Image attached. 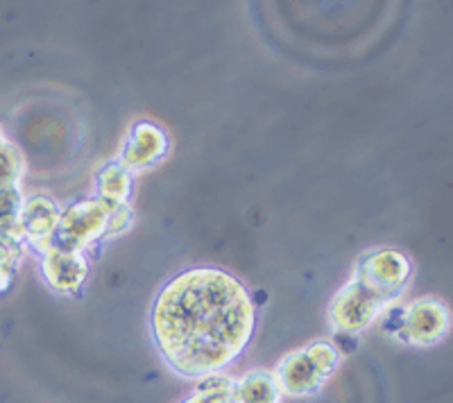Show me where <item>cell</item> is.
I'll list each match as a JSON object with an SVG mask.
<instances>
[{
    "mask_svg": "<svg viewBox=\"0 0 453 403\" xmlns=\"http://www.w3.org/2000/svg\"><path fill=\"white\" fill-rule=\"evenodd\" d=\"M257 331L250 290L220 268H188L165 281L150 308V333L177 376L200 381L241 356Z\"/></svg>",
    "mask_w": 453,
    "mask_h": 403,
    "instance_id": "obj_1",
    "label": "cell"
},
{
    "mask_svg": "<svg viewBox=\"0 0 453 403\" xmlns=\"http://www.w3.org/2000/svg\"><path fill=\"white\" fill-rule=\"evenodd\" d=\"M342 352L331 340H315L309 346L290 352L279 361L274 378L281 394L302 399L313 397L322 390L326 378L338 369Z\"/></svg>",
    "mask_w": 453,
    "mask_h": 403,
    "instance_id": "obj_2",
    "label": "cell"
},
{
    "mask_svg": "<svg viewBox=\"0 0 453 403\" xmlns=\"http://www.w3.org/2000/svg\"><path fill=\"white\" fill-rule=\"evenodd\" d=\"M386 316V313H381ZM451 326V313L447 301L440 297H418L399 310V317L386 320V329L403 345L435 346L442 342Z\"/></svg>",
    "mask_w": 453,
    "mask_h": 403,
    "instance_id": "obj_3",
    "label": "cell"
},
{
    "mask_svg": "<svg viewBox=\"0 0 453 403\" xmlns=\"http://www.w3.org/2000/svg\"><path fill=\"white\" fill-rule=\"evenodd\" d=\"M119 204H107L98 197L73 202L59 216L52 247L68 252H87L91 245L107 240L111 213Z\"/></svg>",
    "mask_w": 453,
    "mask_h": 403,
    "instance_id": "obj_4",
    "label": "cell"
},
{
    "mask_svg": "<svg viewBox=\"0 0 453 403\" xmlns=\"http://www.w3.org/2000/svg\"><path fill=\"white\" fill-rule=\"evenodd\" d=\"M388 306H392L388 297L351 277L349 284L335 293L326 308L331 331L338 336H358L374 324L376 317H381Z\"/></svg>",
    "mask_w": 453,
    "mask_h": 403,
    "instance_id": "obj_5",
    "label": "cell"
},
{
    "mask_svg": "<svg viewBox=\"0 0 453 403\" xmlns=\"http://www.w3.org/2000/svg\"><path fill=\"white\" fill-rule=\"evenodd\" d=\"M354 279L363 281L372 290L395 304L403 297L412 279V261L402 249L372 247L358 256L354 265Z\"/></svg>",
    "mask_w": 453,
    "mask_h": 403,
    "instance_id": "obj_6",
    "label": "cell"
},
{
    "mask_svg": "<svg viewBox=\"0 0 453 403\" xmlns=\"http://www.w3.org/2000/svg\"><path fill=\"white\" fill-rule=\"evenodd\" d=\"M170 139L161 125L152 120H136L127 132L123 148H120L119 161L120 166L129 172H143L150 168L159 166L168 156Z\"/></svg>",
    "mask_w": 453,
    "mask_h": 403,
    "instance_id": "obj_7",
    "label": "cell"
},
{
    "mask_svg": "<svg viewBox=\"0 0 453 403\" xmlns=\"http://www.w3.org/2000/svg\"><path fill=\"white\" fill-rule=\"evenodd\" d=\"M42 277L52 293L62 297L80 295L88 279V259L84 252L50 247L42 254Z\"/></svg>",
    "mask_w": 453,
    "mask_h": 403,
    "instance_id": "obj_8",
    "label": "cell"
},
{
    "mask_svg": "<svg viewBox=\"0 0 453 403\" xmlns=\"http://www.w3.org/2000/svg\"><path fill=\"white\" fill-rule=\"evenodd\" d=\"M59 216H62V209L52 197H23L21 216H19V233L23 243H30L39 254L48 252L55 240Z\"/></svg>",
    "mask_w": 453,
    "mask_h": 403,
    "instance_id": "obj_9",
    "label": "cell"
},
{
    "mask_svg": "<svg viewBox=\"0 0 453 403\" xmlns=\"http://www.w3.org/2000/svg\"><path fill=\"white\" fill-rule=\"evenodd\" d=\"M281 390L268 369H252L234 381V403H279Z\"/></svg>",
    "mask_w": 453,
    "mask_h": 403,
    "instance_id": "obj_10",
    "label": "cell"
},
{
    "mask_svg": "<svg viewBox=\"0 0 453 403\" xmlns=\"http://www.w3.org/2000/svg\"><path fill=\"white\" fill-rule=\"evenodd\" d=\"M132 186H134V177L119 161H109L96 172V193H98L96 197L107 204H129Z\"/></svg>",
    "mask_w": 453,
    "mask_h": 403,
    "instance_id": "obj_11",
    "label": "cell"
},
{
    "mask_svg": "<svg viewBox=\"0 0 453 403\" xmlns=\"http://www.w3.org/2000/svg\"><path fill=\"white\" fill-rule=\"evenodd\" d=\"M27 163L21 148L14 141L7 139L5 130L0 127V188L21 186V179L26 177Z\"/></svg>",
    "mask_w": 453,
    "mask_h": 403,
    "instance_id": "obj_12",
    "label": "cell"
},
{
    "mask_svg": "<svg viewBox=\"0 0 453 403\" xmlns=\"http://www.w3.org/2000/svg\"><path fill=\"white\" fill-rule=\"evenodd\" d=\"M180 403H234V378L225 372L200 378L196 390Z\"/></svg>",
    "mask_w": 453,
    "mask_h": 403,
    "instance_id": "obj_13",
    "label": "cell"
},
{
    "mask_svg": "<svg viewBox=\"0 0 453 403\" xmlns=\"http://www.w3.org/2000/svg\"><path fill=\"white\" fill-rule=\"evenodd\" d=\"M23 195L21 186L0 188V238L21 243V233H19V216H21Z\"/></svg>",
    "mask_w": 453,
    "mask_h": 403,
    "instance_id": "obj_14",
    "label": "cell"
},
{
    "mask_svg": "<svg viewBox=\"0 0 453 403\" xmlns=\"http://www.w3.org/2000/svg\"><path fill=\"white\" fill-rule=\"evenodd\" d=\"M21 243L0 238V297L7 295L21 268Z\"/></svg>",
    "mask_w": 453,
    "mask_h": 403,
    "instance_id": "obj_15",
    "label": "cell"
},
{
    "mask_svg": "<svg viewBox=\"0 0 453 403\" xmlns=\"http://www.w3.org/2000/svg\"><path fill=\"white\" fill-rule=\"evenodd\" d=\"M136 220V213L132 204H119L111 213V223H109V238L120 236V233L129 232Z\"/></svg>",
    "mask_w": 453,
    "mask_h": 403,
    "instance_id": "obj_16",
    "label": "cell"
}]
</instances>
